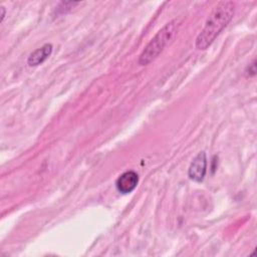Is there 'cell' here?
Returning a JSON list of instances; mask_svg holds the SVG:
<instances>
[{
	"mask_svg": "<svg viewBox=\"0 0 257 257\" xmlns=\"http://www.w3.org/2000/svg\"><path fill=\"white\" fill-rule=\"evenodd\" d=\"M235 12V3L232 1L219 2L208 19L206 20L203 30L196 38V48L206 49L212 44L219 33L227 26L233 18Z\"/></svg>",
	"mask_w": 257,
	"mask_h": 257,
	"instance_id": "6da1fadb",
	"label": "cell"
},
{
	"mask_svg": "<svg viewBox=\"0 0 257 257\" xmlns=\"http://www.w3.org/2000/svg\"><path fill=\"white\" fill-rule=\"evenodd\" d=\"M179 26V22L177 20H173L167 23L162 29H160L141 53L139 64L147 65L155 60L163 51L165 46L174 38Z\"/></svg>",
	"mask_w": 257,
	"mask_h": 257,
	"instance_id": "7a4b0ae2",
	"label": "cell"
},
{
	"mask_svg": "<svg viewBox=\"0 0 257 257\" xmlns=\"http://www.w3.org/2000/svg\"><path fill=\"white\" fill-rule=\"evenodd\" d=\"M206 171L207 157L205 152H200L192 161L188 170V176L195 182H202L206 175Z\"/></svg>",
	"mask_w": 257,
	"mask_h": 257,
	"instance_id": "3957f363",
	"label": "cell"
},
{
	"mask_svg": "<svg viewBox=\"0 0 257 257\" xmlns=\"http://www.w3.org/2000/svg\"><path fill=\"white\" fill-rule=\"evenodd\" d=\"M138 183H139L138 174L134 171H127L121 174L117 178L115 182V187L119 193L130 194L136 189Z\"/></svg>",
	"mask_w": 257,
	"mask_h": 257,
	"instance_id": "277c9868",
	"label": "cell"
},
{
	"mask_svg": "<svg viewBox=\"0 0 257 257\" xmlns=\"http://www.w3.org/2000/svg\"><path fill=\"white\" fill-rule=\"evenodd\" d=\"M52 45L50 43H46L42 45L40 48L34 50L27 59V64L29 66H37L43 63L51 54Z\"/></svg>",
	"mask_w": 257,
	"mask_h": 257,
	"instance_id": "5b68a950",
	"label": "cell"
},
{
	"mask_svg": "<svg viewBox=\"0 0 257 257\" xmlns=\"http://www.w3.org/2000/svg\"><path fill=\"white\" fill-rule=\"evenodd\" d=\"M246 74L248 76H254L256 74V60L254 59L252 63H250L248 66H247V69H246Z\"/></svg>",
	"mask_w": 257,
	"mask_h": 257,
	"instance_id": "8992f818",
	"label": "cell"
},
{
	"mask_svg": "<svg viewBox=\"0 0 257 257\" xmlns=\"http://www.w3.org/2000/svg\"><path fill=\"white\" fill-rule=\"evenodd\" d=\"M1 11H2V13H1V22L4 20V17H5V8L3 7V6H1Z\"/></svg>",
	"mask_w": 257,
	"mask_h": 257,
	"instance_id": "52a82bcc",
	"label": "cell"
}]
</instances>
